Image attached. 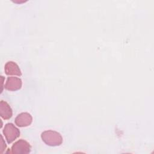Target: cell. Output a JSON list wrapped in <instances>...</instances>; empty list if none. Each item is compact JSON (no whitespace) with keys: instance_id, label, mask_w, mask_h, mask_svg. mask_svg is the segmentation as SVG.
<instances>
[{"instance_id":"obj_6","label":"cell","mask_w":154,"mask_h":154,"mask_svg":"<svg viewBox=\"0 0 154 154\" xmlns=\"http://www.w3.org/2000/svg\"><path fill=\"white\" fill-rule=\"evenodd\" d=\"M4 70L7 75L21 76L22 75L18 65L13 61H8L5 65Z\"/></svg>"},{"instance_id":"obj_3","label":"cell","mask_w":154,"mask_h":154,"mask_svg":"<svg viewBox=\"0 0 154 154\" xmlns=\"http://www.w3.org/2000/svg\"><path fill=\"white\" fill-rule=\"evenodd\" d=\"M11 153L14 154H25L31 151V146L28 142L20 139L15 142L11 148Z\"/></svg>"},{"instance_id":"obj_2","label":"cell","mask_w":154,"mask_h":154,"mask_svg":"<svg viewBox=\"0 0 154 154\" xmlns=\"http://www.w3.org/2000/svg\"><path fill=\"white\" fill-rule=\"evenodd\" d=\"M3 134L7 143L10 144L20 136V131L13 123H8L5 125Z\"/></svg>"},{"instance_id":"obj_8","label":"cell","mask_w":154,"mask_h":154,"mask_svg":"<svg viewBox=\"0 0 154 154\" xmlns=\"http://www.w3.org/2000/svg\"><path fill=\"white\" fill-rule=\"evenodd\" d=\"M1 145H0V153H2L4 152V151L5 150V149H6V144L3 139V137L1 135Z\"/></svg>"},{"instance_id":"obj_4","label":"cell","mask_w":154,"mask_h":154,"mask_svg":"<svg viewBox=\"0 0 154 154\" xmlns=\"http://www.w3.org/2000/svg\"><path fill=\"white\" fill-rule=\"evenodd\" d=\"M32 121L31 115L28 112H22L15 119V123L19 127H25L31 125Z\"/></svg>"},{"instance_id":"obj_7","label":"cell","mask_w":154,"mask_h":154,"mask_svg":"<svg viewBox=\"0 0 154 154\" xmlns=\"http://www.w3.org/2000/svg\"><path fill=\"white\" fill-rule=\"evenodd\" d=\"M12 109L10 105L5 101L1 100L0 102V116L4 119L7 120L12 116Z\"/></svg>"},{"instance_id":"obj_1","label":"cell","mask_w":154,"mask_h":154,"mask_svg":"<svg viewBox=\"0 0 154 154\" xmlns=\"http://www.w3.org/2000/svg\"><path fill=\"white\" fill-rule=\"evenodd\" d=\"M43 141L48 146H60L63 142V137L60 133L52 130H48L41 134Z\"/></svg>"},{"instance_id":"obj_5","label":"cell","mask_w":154,"mask_h":154,"mask_svg":"<svg viewBox=\"0 0 154 154\" xmlns=\"http://www.w3.org/2000/svg\"><path fill=\"white\" fill-rule=\"evenodd\" d=\"M22 80L19 78L10 76L8 77L5 84V88L10 91H15L20 89L22 87Z\"/></svg>"}]
</instances>
